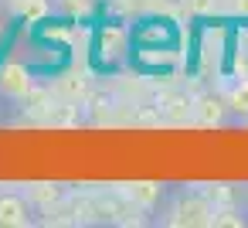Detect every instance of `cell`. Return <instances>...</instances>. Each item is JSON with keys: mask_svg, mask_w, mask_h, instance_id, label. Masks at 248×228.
I'll list each match as a JSON object with an SVG mask.
<instances>
[{"mask_svg": "<svg viewBox=\"0 0 248 228\" xmlns=\"http://www.w3.org/2000/svg\"><path fill=\"white\" fill-rule=\"evenodd\" d=\"M45 11H48V0H24V4H21V14H24V21H38Z\"/></svg>", "mask_w": 248, "mask_h": 228, "instance_id": "cell-11", "label": "cell"}, {"mask_svg": "<svg viewBox=\"0 0 248 228\" xmlns=\"http://www.w3.org/2000/svg\"><path fill=\"white\" fill-rule=\"evenodd\" d=\"M231 7H234V14L248 17V0H231Z\"/></svg>", "mask_w": 248, "mask_h": 228, "instance_id": "cell-15", "label": "cell"}, {"mask_svg": "<svg viewBox=\"0 0 248 228\" xmlns=\"http://www.w3.org/2000/svg\"><path fill=\"white\" fill-rule=\"evenodd\" d=\"M129 51H133V31L126 24H106V28H99V34H95V58H99L102 68L126 65Z\"/></svg>", "mask_w": 248, "mask_h": 228, "instance_id": "cell-1", "label": "cell"}, {"mask_svg": "<svg viewBox=\"0 0 248 228\" xmlns=\"http://www.w3.org/2000/svg\"><path fill=\"white\" fill-rule=\"evenodd\" d=\"M184 7H187L190 14H207V11L214 7V0H184Z\"/></svg>", "mask_w": 248, "mask_h": 228, "instance_id": "cell-14", "label": "cell"}, {"mask_svg": "<svg viewBox=\"0 0 248 228\" xmlns=\"http://www.w3.org/2000/svg\"><path fill=\"white\" fill-rule=\"evenodd\" d=\"M34 214V201L17 191L0 194V228H28Z\"/></svg>", "mask_w": 248, "mask_h": 228, "instance_id": "cell-3", "label": "cell"}, {"mask_svg": "<svg viewBox=\"0 0 248 228\" xmlns=\"http://www.w3.org/2000/svg\"><path fill=\"white\" fill-rule=\"evenodd\" d=\"M224 113H228V102H221L217 96H204L197 102V123H204V126L224 123Z\"/></svg>", "mask_w": 248, "mask_h": 228, "instance_id": "cell-6", "label": "cell"}, {"mask_svg": "<svg viewBox=\"0 0 248 228\" xmlns=\"http://www.w3.org/2000/svg\"><path fill=\"white\" fill-rule=\"evenodd\" d=\"M228 109L231 113H238V116H248V79H238L234 85H231V92H228Z\"/></svg>", "mask_w": 248, "mask_h": 228, "instance_id": "cell-9", "label": "cell"}, {"mask_svg": "<svg viewBox=\"0 0 248 228\" xmlns=\"http://www.w3.org/2000/svg\"><path fill=\"white\" fill-rule=\"evenodd\" d=\"M129 197L140 201V204H156V201L163 197V187H160V184H133V187H129Z\"/></svg>", "mask_w": 248, "mask_h": 228, "instance_id": "cell-10", "label": "cell"}, {"mask_svg": "<svg viewBox=\"0 0 248 228\" xmlns=\"http://www.w3.org/2000/svg\"><path fill=\"white\" fill-rule=\"evenodd\" d=\"M207 197H211L214 204H231V201H234V191H231L228 184H214V191H207Z\"/></svg>", "mask_w": 248, "mask_h": 228, "instance_id": "cell-12", "label": "cell"}, {"mask_svg": "<svg viewBox=\"0 0 248 228\" xmlns=\"http://www.w3.org/2000/svg\"><path fill=\"white\" fill-rule=\"evenodd\" d=\"M31 89H34V79H31V68L24 62H4L0 65V96L28 99Z\"/></svg>", "mask_w": 248, "mask_h": 228, "instance_id": "cell-4", "label": "cell"}, {"mask_svg": "<svg viewBox=\"0 0 248 228\" xmlns=\"http://www.w3.org/2000/svg\"><path fill=\"white\" fill-rule=\"evenodd\" d=\"M62 184H34L31 191H28V197L38 204V208H48V204H58L62 201Z\"/></svg>", "mask_w": 248, "mask_h": 228, "instance_id": "cell-7", "label": "cell"}, {"mask_svg": "<svg viewBox=\"0 0 248 228\" xmlns=\"http://www.w3.org/2000/svg\"><path fill=\"white\" fill-rule=\"evenodd\" d=\"M214 225H217V228H245L248 218H245L234 204H217V211H214Z\"/></svg>", "mask_w": 248, "mask_h": 228, "instance_id": "cell-8", "label": "cell"}, {"mask_svg": "<svg viewBox=\"0 0 248 228\" xmlns=\"http://www.w3.org/2000/svg\"><path fill=\"white\" fill-rule=\"evenodd\" d=\"M245 201H248V191H245Z\"/></svg>", "mask_w": 248, "mask_h": 228, "instance_id": "cell-16", "label": "cell"}, {"mask_svg": "<svg viewBox=\"0 0 248 228\" xmlns=\"http://www.w3.org/2000/svg\"><path fill=\"white\" fill-rule=\"evenodd\" d=\"M55 92H58L65 102H78V99L89 96V82H85L82 75H62V79L55 82Z\"/></svg>", "mask_w": 248, "mask_h": 228, "instance_id": "cell-5", "label": "cell"}, {"mask_svg": "<svg viewBox=\"0 0 248 228\" xmlns=\"http://www.w3.org/2000/svg\"><path fill=\"white\" fill-rule=\"evenodd\" d=\"M214 211L217 204L207 197V194H180L173 204H170V214L167 225H190V228H207L214 225Z\"/></svg>", "mask_w": 248, "mask_h": 228, "instance_id": "cell-2", "label": "cell"}, {"mask_svg": "<svg viewBox=\"0 0 248 228\" xmlns=\"http://www.w3.org/2000/svg\"><path fill=\"white\" fill-rule=\"evenodd\" d=\"M55 4H58L62 11H68V14H85V11L92 7V0H55Z\"/></svg>", "mask_w": 248, "mask_h": 228, "instance_id": "cell-13", "label": "cell"}]
</instances>
